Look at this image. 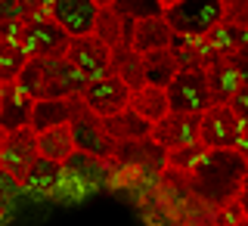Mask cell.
I'll list each match as a JSON object with an SVG mask.
<instances>
[{"mask_svg":"<svg viewBox=\"0 0 248 226\" xmlns=\"http://www.w3.org/2000/svg\"><path fill=\"white\" fill-rule=\"evenodd\" d=\"M245 180H248V165L236 149H211L199 161V167L186 177V186L199 205L223 208L239 198Z\"/></svg>","mask_w":248,"mask_h":226,"instance_id":"1","label":"cell"},{"mask_svg":"<svg viewBox=\"0 0 248 226\" xmlns=\"http://www.w3.org/2000/svg\"><path fill=\"white\" fill-rule=\"evenodd\" d=\"M165 22L170 25L174 34L205 41L208 31L217 22H223V3L220 0H180L177 6L165 10Z\"/></svg>","mask_w":248,"mask_h":226,"instance_id":"2","label":"cell"},{"mask_svg":"<svg viewBox=\"0 0 248 226\" xmlns=\"http://www.w3.org/2000/svg\"><path fill=\"white\" fill-rule=\"evenodd\" d=\"M72 139H75V152L93 155V158H99V161H112L115 158V149H118V143L106 134L103 118H96V115L81 103V96L75 99Z\"/></svg>","mask_w":248,"mask_h":226,"instance_id":"3","label":"cell"},{"mask_svg":"<svg viewBox=\"0 0 248 226\" xmlns=\"http://www.w3.org/2000/svg\"><path fill=\"white\" fill-rule=\"evenodd\" d=\"M72 37L62 31L50 15L44 19H25V34H22V50L28 59H65Z\"/></svg>","mask_w":248,"mask_h":226,"instance_id":"4","label":"cell"},{"mask_svg":"<svg viewBox=\"0 0 248 226\" xmlns=\"http://www.w3.org/2000/svg\"><path fill=\"white\" fill-rule=\"evenodd\" d=\"M168 105L170 112L205 115L211 108V90H208L205 72H199V68L177 72V77L168 84Z\"/></svg>","mask_w":248,"mask_h":226,"instance_id":"5","label":"cell"},{"mask_svg":"<svg viewBox=\"0 0 248 226\" xmlns=\"http://www.w3.org/2000/svg\"><path fill=\"white\" fill-rule=\"evenodd\" d=\"M41 62V96L37 99H72L87 87L84 77L68 59H37Z\"/></svg>","mask_w":248,"mask_h":226,"instance_id":"6","label":"cell"},{"mask_svg":"<svg viewBox=\"0 0 248 226\" xmlns=\"http://www.w3.org/2000/svg\"><path fill=\"white\" fill-rule=\"evenodd\" d=\"M65 59L72 62L87 81H99V77L112 75V50H108L99 37H93V34L72 37Z\"/></svg>","mask_w":248,"mask_h":226,"instance_id":"7","label":"cell"},{"mask_svg":"<svg viewBox=\"0 0 248 226\" xmlns=\"http://www.w3.org/2000/svg\"><path fill=\"white\" fill-rule=\"evenodd\" d=\"M239 134H242V124L239 118L230 112V105H211L205 115H202L199 124V143L211 149H236Z\"/></svg>","mask_w":248,"mask_h":226,"instance_id":"8","label":"cell"},{"mask_svg":"<svg viewBox=\"0 0 248 226\" xmlns=\"http://www.w3.org/2000/svg\"><path fill=\"white\" fill-rule=\"evenodd\" d=\"M81 103L90 108L96 118H112L127 108L130 103V90L124 87L115 75H106L99 81H87V87L81 93Z\"/></svg>","mask_w":248,"mask_h":226,"instance_id":"9","label":"cell"},{"mask_svg":"<svg viewBox=\"0 0 248 226\" xmlns=\"http://www.w3.org/2000/svg\"><path fill=\"white\" fill-rule=\"evenodd\" d=\"M115 161H118L121 167L140 170V174H146V177H161L168 170V152L161 149L152 136L134 139V143H118Z\"/></svg>","mask_w":248,"mask_h":226,"instance_id":"10","label":"cell"},{"mask_svg":"<svg viewBox=\"0 0 248 226\" xmlns=\"http://www.w3.org/2000/svg\"><path fill=\"white\" fill-rule=\"evenodd\" d=\"M199 124H202V115L168 112L158 124H152V139L165 152L183 149V146H196L199 143Z\"/></svg>","mask_w":248,"mask_h":226,"instance_id":"11","label":"cell"},{"mask_svg":"<svg viewBox=\"0 0 248 226\" xmlns=\"http://www.w3.org/2000/svg\"><path fill=\"white\" fill-rule=\"evenodd\" d=\"M37 161V134L31 127L13 130L6 134L3 143V155H0V167L13 177V180H25V174L31 170V165Z\"/></svg>","mask_w":248,"mask_h":226,"instance_id":"12","label":"cell"},{"mask_svg":"<svg viewBox=\"0 0 248 226\" xmlns=\"http://www.w3.org/2000/svg\"><path fill=\"white\" fill-rule=\"evenodd\" d=\"M99 6L93 0H50V19L65 31L68 37L93 34Z\"/></svg>","mask_w":248,"mask_h":226,"instance_id":"13","label":"cell"},{"mask_svg":"<svg viewBox=\"0 0 248 226\" xmlns=\"http://www.w3.org/2000/svg\"><path fill=\"white\" fill-rule=\"evenodd\" d=\"M31 108H34V99L25 96L16 84L3 87V96H0V130L13 134V130L31 127Z\"/></svg>","mask_w":248,"mask_h":226,"instance_id":"14","label":"cell"},{"mask_svg":"<svg viewBox=\"0 0 248 226\" xmlns=\"http://www.w3.org/2000/svg\"><path fill=\"white\" fill-rule=\"evenodd\" d=\"M134 19H124L112 10V6H106V10L96 13V25H93V37H99L108 50H121V46H130V37H134Z\"/></svg>","mask_w":248,"mask_h":226,"instance_id":"15","label":"cell"},{"mask_svg":"<svg viewBox=\"0 0 248 226\" xmlns=\"http://www.w3.org/2000/svg\"><path fill=\"white\" fill-rule=\"evenodd\" d=\"M170 41H174V31L165 22V15H158V19H140L134 25L130 50L146 56V53H155V50H170Z\"/></svg>","mask_w":248,"mask_h":226,"instance_id":"16","label":"cell"},{"mask_svg":"<svg viewBox=\"0 0 248 226\" xmlns=\"http://www.w3.org/2000/svg\"><path fill=\"white\" fill-rule=\"evenodd\" d=\"M205 81H208V90H211V105H227L232 93L242 87V77H239L232 59H217L214 65H208Z\"/></svg>","mask_w":248,"mask_h":226,"instance_id":"17","label":"cell"},{"mask_svg":"<svg viewBox=\"0 0 248 226\" xmlns=\"http://www.w3.org/2000/svg\"><path fill=\"white\" fill-rule=\"evenodd\" d=\"M75 99L78 96H72V99H37L34 108H31V130H34V134H44V130L72 124Z\"/></svg>","mask_w":248,"mask_h":226,"instance_id":"18","label":"cell"},{"mask_svg":"<svg viewBox=\"0 0 248 226\" xmlns=\"http://www.w3.org/2000/svg\"><path fill=\"white\" fill-rule=\"evenodd\" d=\"M103 127L115 143H134V139L152 136V124L143 121L134 108H124V112L112 115V118H103Z\"/></svg>","mask_w":248,"mask_h":226,"instance_id":"19","label":"cell"},{"mask_svg":"<svg viewBox=\"0 0 248 226\" xmlns=\"http://www.w3.org/2000/svg\"><path fill=\"white\" fill-rule=\"evenodd\" d=\"M37 155L46 161H56V165H65L75 155V139H72V124H62V127L44 130L37 134Z\"/></svg>","mask_w":248,"mask_h":226,"instance_id":"20","label":"cell"},{"mask_svg":"<svg viewBox=\"0 0 248 226\" xmlns=\"http://www.w3.org/2000/svg\"><path fill=\"white\" fill-rule=\"evenodd\" d=\"M245 37H248V28H239V25H232V22L223 19V22H217V25L208 31L205 44L211 46V53L217 59H232L239 50H242Z\"/></svg>","mask_w":248,"mask_h":226,"instance_id":"21","label":"cell"},{"mask_svg":"<svg viewBox=\"0 0 248 226\" xmlns=\"http://www.w3.org/2000/svg\"><path fill=\"white\" fill-rule=\"evenodd\" d=\"M127 108H134V112H137L143 121L158 124V121L170 112V105H168V90H161V87H149V84H146V87H140L137 93H130Z\"/></svg>","mask_w":248,"mask_h":226,"instance_id":"22","label":"cell"},{"mask_svg":"<svg viewBox=\"0 0 248 226\" xmlns=\"http://www.w3.org/2000/svg\"><path fill=\"white\" fill-rule=\"evenodd\" d=\"M59 186H62V165L46 161V158L37 155V161L31 165V170L25 174V180H22V189L34 192V196H50Z\"/></svg>","mask_w":248,"mask_h":226,"instance_id":"23","label":"cell"},{"mask_svg":"<svg viewBox=\"0 0 248 226\" xmlns=\"http://www.w3.org/2000/svg\"><path fill=\"white\" fill-rule=\"evenodd\" d=\"M106 165L108 161H99V158H93V155L75 152L72 158L62 165V183L65 180H81L84 186H99L106 180Z\"/></svg>","mask_w":248,"mask_h":226,"instance_id":"24","label":"cell"},{"mask_svg":"<svg viewBox=\"0 0 248 226\" xmlns=\"http://www.w3.org/2000/svg\"><path fill=\"white\" fill-rule=\"evenodd\" d=\"M112 75L127 87L130 93H137L140 87H146V77H143V56L134 53L130 46H121V50L112 53Z\"/></svg>","mask_w":248,"mask_h":226,"instance_id":"25","label":"cell"},{"mask_svg":"<svg viewBox=\"0 0 248 226\" xmlns=\"http://www.w3.org/2000/svg\"><path fill=\"white\" fill-rule=\"evenodd\" d=\"M177 72H180V65H177L170 50H155V53H146L143 56V77H146L149 87L168 90V84L177 77Z\"/></svg>","mask_w":248,"mask_h":226,"instance_id":"26","label":"cell"},{"mask_svg":"<svg viewBox=\"0 0 248 226\" xmlns=\"http://www.w3.org/2000/svg\"><path fill=\"white\" fill-rule=\"evenodd\" d=\"M28 65V56L19 44H3L0 41V84L10 87V84L19 81L22 68Z\"/></svg>","mask_w":248,"mask_h":226,"instance_id":"27","label":"cell"},{"mask_svg":"<svg viewBox=\"0 0 248 226\" xmlns=\"http://www.w3.org/2000/svg\"><path fill=\"white\" fill-rule=\"evenodd\" d=\"M112 10L124 15V19H158V15H165L158 0H112Z\"/></svg>","mask_w":248,"mask_h":226,"instance_id":"28","label":"cell"},{"mask_svg":"<svg viewBox=\"0 0 248 226\" xmlns=\"http://www.w3.org/2000/svg\"><path fill=\"white\" fill-rule=\"evenodd\" d=\"M208 155V149L202 143L196 146H183V149H174V152H168V170H177V174H183V177H189L192 170L199 167V161Z\"/></svg>","mask_w":248,"mask_h":226,"instance_id":"29","label":"cell"},{"mask_svg":"<svg viewBox=\"0 0 248 226\" xmlns=\"http://www.w3.org/2000/svg\"><path fill=\"white\" fill-rule=\"evenodd\" d=\"M223 3V19L239 28H248V0H220Z\"/></svg>","mask_w":248,"mask_h":226,"instance_id":"30","label":"cell"},{"mask_svg":"<svg viewBox=\"0 0 248 226\" xmlns=\"http://www.w3.org/2000/svg\"><path fill=\"white\" fill-rule=\"evenodd\" d=\"M19 192H22V183L13 180V177L0 167V211H3L6 205H13V198L19 196Z\"/></svg>","mask_w":248,"mask_h":226,"instance_id":"31","label":"cell"},{"mask_svg":"<svg viewBox=\"0 0 248 226\" xmlns=\"http://www.w3.org/2000/svg\"><path fill=\"white\" fill-rule=\"evenodd\" d=\"M227 105H230V112L239 118V124H242V127H248V87H245V84H242L236 93H232V99H230Z\"/></svg>","mask_w":248,"mask_h":226,"instance_id":"32","label":"cell"},{"mask_svg":"<svg viewBox=\"0 0 248 226\" xmlns=\"http://www.w3.org/2000/svg\"><path fill=\"white\" fill-rule=\"evenodd\" d=\"M22 34H25V19L0 22V41L3 44H22Z\"/></svg>","mask_w":248,"mask_h":226,"instance_id":"33","label":"cell"},{"mask_svg":"<svg viewBox=\"0 0 248 226\" xmlns=\"http://www.w3.org/2000/svg\"><path fill=\"white\" fill-rule=\"evenodd\" d=\"M10 19H25L22 0H0V22H10Z\"/></svg>","mask_w":248,"mask_h":226,"instance_id":"34","label":"cell"},{"mask_svg":"<svg viewBox=\"0 0 248 226\" xmlns=\"http://www.w3.org/2000/svg\"><path fill=\"white\" fill-rule=\"evenodd\" d=\"M236 152L245 158V165H248V127H242V134H239V143H236Z\"/></svg>","mask_w":248,"mask_h":226,"instance_id":"35","label":"cell"},{"mask_svg":"<svg viewBox=\"0 0 248 226\" xmlns=\"http://www.w3.org/2000/svg\"><path fill=\"white\" fill-rule=\"evenodd\" d=\"M232 65H236L239 77H242V84L248 87V59H232Z\"/></svg>","mask_w":248,"mask_h":226,"instance_id":"36","label":"cell"},{"mask_svg":"<svg viewBox=\"0 0 248 226\" xmlns=\"http://www.w3.org/2000/svg\"><path fill=\"white\" fill-rule=\"evenodd\" d=\"M239 208H242V214H245V220H248V180H245V186H242V192H239Z\"/></svg>","mask_w":248,"mask_h":226,"instance_id":"37","label":"cell"},{"mask_svg":"<svg viewBox=\"0 0 248 226\" xmlns=\"http://www.w3.org/2000/svg\"><path fill=\"white\" fill-rule=\"evenodd\" d=\"M232 59H248V37H245V44H242V50H239V53H236V56H232Z\"/></svg>","mask_w":248,"mask_h":226,"instance_id":"38","label":"cell"},{"mask_svg":"<svg viewBox=\"0 0 248 226\" xmlns=\"http://www.w3.org/2000/svg\"><path fill=\"white\" fill-rule=\"evenodd\" d=\"M158 3H161V10H170V6H177L180 0H158Z\"/></svg>","mask_w":248,"mask_h":226,"instance_id":"39","label":"cell"},{"mask_svg":"<svg viewBox=\"0 0 248 226\" xmlns=\"http://www.w3.org/2000/svg\"><path fill=\"white\" fill-rule=\"evenodd\" d=\"M3 143H6V134L0 130V155H3Z\"/></svg>","mask_w":248,"mask_h":226,"instance_id":"40","label":"cell"},{"mask_svg":"<svg viewBox=\"0 0 248 226\" xmlns=\"http://www.w3.org/2000/svg\"><path fill=\"white\" fill-rule=\"evenodd\" d=\"M232 226H248V220H239V223H232Z\"/></svg>","mask_w":248,"mask_h":226,"instance_id":"41","label":"cell"},{"mask_svg":"<svg viewBox=\"0 0 248 226\" xmlns=\"http://www.w3.org/2000/svg\"><path fill=\"white\" fill-rule=\"evenodd\" d=\"M0 96H3V84H0Z\"/></svg>","mask_w":248,"mask_h":226,"instance_id":"42","label":"cell"}]
</instances>
